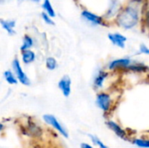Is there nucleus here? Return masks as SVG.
I'll use <instances>...</instances> for the list:
<instances>
[{
  "label": "nucleus",
  "mask_w": 149,
  "mask_h": 148,
  "mask_svg": "<svg viewBox=\"0 0 149 148\" xmlns=\"http://www.w3.org/2000/svg\"><path fill=\"white\" fill-rule=\"evenodd\" d=\"M108 38L110 39V41L117 45L118 47L120 48H124L126 42H127V38L120 33H110L108 34Z\"/></svg>",
  "instance_id": "nucleus-6"
},
{
  "label": "nucleus",
  "mask_w": 149,
  "mask_h": 148,
  "mask_svg": "<svg viewBox=\"0 0 149 148\" xmlns=\"http://www.w3.org/2000/svg\"><path fill=\"white\" fill-rule=\"evenodd\" d=\"M3 129V125L2 124H0V132H1V130Z\"/></svg>",
  "instance_id": "nucleus-23"
},
{
  "label": "nucleus",
  "mask_w": 149,
  "mask_h": 148,
  "mask_svg": "<svg viewBox=\"0 0 149 148\" xmlns=\"http://www.w3.org/2000/svg\"><path fill=\"white\" fill-rule=\"evenodd\" d=\"M89 137L91 138V140H92V141L96 145V146H98L100 148H108L100 139H98L97 137H95V136H93V135H89Z\"/></svg>",
  "instance_id": "nucleus-19"
},
{
  "label": "nucleus",
  "mask_w": 149,
  "mask_h": 148,
  "mask_svg": "<svg viewBox=\"0 0 149 148\" xmlns=\"http://www.w3.org/2000/svg\"><path fill=\"white\" fill-rule=\"evenodd\" d=\"M107 77V72H100L99 74L96 76L95 78V80H94V85L95 87L97 88H100L103 85V83L106 79V78Z\"/></svg>",
  "instance_id": "nucleus-13"
},
{
  "label": "nucleus",
  "mask_w": 149,
  "mask_h": 148,
  "mask_svg": "<svg viewBox=\"0 0 149 148\" xmlns=\"http://www.w3.org/2000/svg\"><path fill=\"white\" fill-rule=\"evenodd\" d=\"M80 148H93L91 145L87 144V143H82L81 146H80Z\"/></svg>",
  "instance_id": "nucleus-22"
},
{
  "label": "nucleus",
  "mask_w": 149,
  "mask_h": 148,
  "mask_svg": "<svg viewBox=\"0 0 149 148\" xmlns=\"http://www.w3.org/2000/svg\"><path fill=\"white\" fill-rule=\"evenodd\" d=\"M33 1H35V2H38L39 0H33Z\"/></svg>",
  "instance_id": "nucleus-24"
},
{
  "label": "nucleus",
  "mask_w": 149,
  "mask_h": 148,
  "mask_svg": "<svg viewBox=\"0 0 149 148\" xmlns=\"http://www.w3.org/2000/svg\"><path fill=\"white\" fill-rule=\"evenodd\" d=\"M140 51L141 53H145V54H148L149 50L148 48L145 45V44H141V47H140Z\"/></svg>",
  "instance_id": "nucleus-21"
},
{
  "label": "nucleus",
  "mask_w": 149,
  "mask_h": 148,
  "mask_svg": "<svg viewBox=\"0 0 149 148\" xmlns=\"http://www.w3.org/2000/svg\"><path fill=\"white\" fill-rule=\"evenodd\" d=\"M57 66H58V64H57V61H56V59L54 58L50 57V58H48L46 59V67L49 70L52 71V70L56 69Z\"/></svg>",
  "instance_id": "nucleus-18"
},
{
  "label": "nucleus",
  "mask_w": 149,
  "mask_h": 148,
  "mask_svg": "<svg viewBox=\"0 0 149 148\" xmlns=\"http://www.w3.org/2000/svg\"><path fill=\"white\" fill-rule=\"evenodd\" d=\"M58 87L61 90L65 97H68L71 94V79L68 76L63 77L58 82Z\"/></svg>",
  "instance_id": "nucleus-5"
},
{
  "label": "nucleus",
  "mask_w": 149,
  "mask_h": 148,
  "mask_svg": "<svg viewBox=\"0 0 149 148\" xmlns=\"http://www.w3.org/2000/svg\"><path fill=\"white\" fill-rule=\"evenodd\" d=\"M118 24L125 29H132L139 21V12L133 6H128L123 10L118 17Z\"/></svg>",
  "instance_id": "nucleus-1"
},
{
  "label": "nucleus",
  "mask_w": 149,
  "mask_h": 148,
  "mask_svg": "<svg viewBox=\"0 0 149 148\" xmlns=\"http://www.w3.org/2000/svg\"><path fill=\"white\" fill-rule=\"evenodd\" d=\"M41 15H42V18L44 19V21H45L46 24H52V25L55 24L54 22L52 21V19L51 18V17H49L45 12H42Z\"/></svg>",
  "instance_id": "nucleus-20"
},
{
  "label": "nucleus",
  "mask_w": 149,
  "mask_h": 148,
  "mask_svg": "<svg viewBox=\"0 0 149 148\" xmlns=\"http://www.w3.org/2000/svg\"><path fill=\"white\" fill-rule=\"evenodd\" d=\"M131 65V60L129 58H120L112 61L109 64V69L113 70L118 67H128Z\"/></svg>",
  "instance_id": "nucleus-9"
},
{
  "label": "nucleus",
  "mask_w": 149,
  "mask_h": 148,
  "mask_svg": "<svg viewBox=\"0 0 149 148\" xmlns=\"http://www.w3.org/2000/svg\"><path fill=\"white\" fill-rule=\"evenodd\" d=\"M96 104L103 112H107V111H109V109L111 107L112 100L108 94L101 92L97 95Z\"/></svg>",
  "instance_id": "nucleus-4"
},
{
  "label": "nucleus",
  "mask_w": 149,
  "mask_h": 148,
  "mask_svg": "<svg viewBox=\"0 0 149 148\" xmlns=\"http://www.w3.org/2000/svg\"><path fill=\"white\" fill-rule=\"evenodd\" d=\"M82 16H83L84 18H86V20H88L89 22H91V23H93V24H94L104 25L103 19H102L100 17H99V16H97V15H95V14L90 12V11H88V10H84V11H82Z\"/></svg>",
  "instance_id": "nucleus-7"
},
{
  "label": "nucleus",
  "mask_w": 149,
  "mask_h": 148,
  "mask_svg": "<svg viewBox=\"0 0 149 148\" xmlns=\"http://www.w3.org/2000/svg\"><path fill=\"white\" fill-rule=\"evenodd\" d=\"M107 125L108 126V127L111 129V130H113V132H114V133L117 135V136H119L120 138H121L122 140H127V133H126V132L118 125V124H116L115 122H113V121H108V122H107Z\"/></svg>",
  "instance_id": "nucleus-8"
},
{
  "label": "nucleus",
  "mask_w": 149,
  "mask_h": 148,
  "mask_svg": "<svg viewBox=\"0 0 149 148\" xmlns=\"http://www.w3.org/2000/svg\"><path fill=\"white\" fill-rule=\"evenodd\" d=\"M43 119L48 125H50L52 127L56 129L63 136H65V138L68 137L67 131L64 128V126H62V125L58 122V120L56 119V117H54L53 115H51V114H45L43 116Z\"/></svg>",
  "instance_id": "nucleus-2"
},
{
  "label": "nucleus",
  "mask_w": 149,
  "mask_h": 148,
  "mask_svg": "<svg viewBox=\"0 0 149 148\" xmlns=\"http://www.w3.org/2000/svg\"><path fill=\"white\" fill-rule=\"evenodd\" d=\"M42 7H43V9L45 10V13H46L49 17H54L56 16L55 11H54V9H53V7L52 6V3H51L50 0H45L44 3H43V4H42Z\"/></svg>",
  "instance_id": "nucleus-12"
},
{
  "label": "nucleus",
  "mask_w": 149,
  "mask_h": 148,
  "mask_svg": "<svg viewBox=\"0 0 149 148\" xmlns=\"http://www.w3.org/2000/svg\"><path fill=\"white\" fill-rule=\"evenodd\" d=\"M35 57H36L35 53L31 50H25L22 51V59H23V62L26 65L33 62L35 59Z\"/></svg>",
  "instance_id": "nucleus-11"
},
{
  "label": "nucleus",
  "mask_w": 149,
  "mask_h": 148,
  "mask_svg": "<svg viewBox=\"0 0 149 148\" xmlns=\"http://www.w3.org/2000/svg\"><path fill=\"white\" fill-rule=\"evenodd\" d=\"M0 24L2 27L9 33V34H14L15 33V26H16V22L13 20H3L0 19Z\"/></svg>",
  "instance_id": "nucleus-10"
},
{
  "label": "nucleus",
  "mask_w": 149,
  "mask_h": 148,
  "mask_svg": "<svg viewBox=\"0 0 149 148\" xmlns=\"http://www.w3.org/2000/svg\"><path fill=\"white\" fill-rule=\"evenodd\" d=\"M33 44V40L32 38L28 36V35H25L24 38V42H23V44L21 46V51H25V50H28L29 48H31Z\"/></svg>",
  "instance_id": "nucleus-15"
},
{
  "label": "nucleus",
  "mask_w": 149,
  "mask_h": 148,
  "mask_svg": "<svg viewBox=\"0 0 149 148\" xmlns=\"http://www.w3.org/2000/svg\"><path fill=\"white\" fill-rule=\"evenodd\" d=\"M133 143L136 145L137 147L141 148H148L149 142L148 140H143V139H135L134 140Z\"/></svg>",
  "instance_id": "nucleus-17"
},
{
  "label": "nucleus",
  "mask_w": 149,
  "mask_h": 148,
  "mask_svg": "<svg viewBox=\"0 0 149 148\" xmlns=\"http://www.w3.org/2000/svg\"><path fill=\"white\" fill-rule=\"evenodd\" d=\"M12 67L15 71V74H16V78L23 85H29L31 84L30 79H28L27 75L24 72V71L21 68V65L19 64V61L17 58H15L12 62Z\"/></svg>",
  "instance_id": "nucleus-3"
},
{
  "label": "nucleus",
  "mask_w": 149,
  "mask_h": 148,
  "mask_svg": "<svg viewBox=\"0 0 149 148\" xmlns=\"http://www.w3.org/2000/svg\"><path fill=\"white\" fill-rule=\"evenodd\" d=\"M128 69L134 71V72H146L148 70V66L141 65V64H134V65H130Z\"/></svg>",
  "instance_id": "nucleus-16"
},
{
  "label": "nucleus",
  "mask_w": 149,
  "mask_h": 148,
  "mask_svg": "<svg viewBox=\"0 0 149 148\" xmlns=\"http://www.w3.org/2000/svg\"><path fill=\"white\" fill-rule=\"evenodd\" d=\"M3 76H4L5 80L10 85H16V84H17V79L16 76L10 71H5L4 73H3Z\"/></svg>",
  "instance_id": "nucleus-14"
}]
</instances>
